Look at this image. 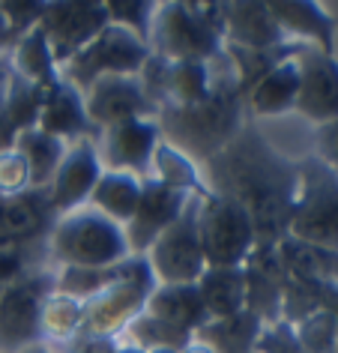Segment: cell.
Segmentation results:
<instances>
[{
	"instance_id": "cell-27",
	"label": "cell",
	"mask_w": 338,
	"mask_h": 353,
	"mask_svg": "<svg viewBox=\"0 0 338 353\" xmlns=\"http://www.w3.org/2000/svg\"><path fill=\"white\" fill-rule=\"evenodd\" d=\"M84 332V303L54 290L42 308V341H75Z\"/></svg>"
},
{
	"instance_id": "cell-12",
	"label": "cell",
	"mask_w": 338,
	"mask_h": 353,
	"mask_svg": "<svg viewBox=\"0 0 338 353\" xmlns=\"http://www.w3.org/2000/svg\"><path fill=\"white\" fill-rule=\"evenodd\" d=\"M192 198L195 195H186V192H177L171 186H165V183H159L156 176L153 180H144L135 216H132V222L123 228L132 254H147L150 245L180 219V213Z\"/></svg>"
},
{
	"instance_id": "cell-21",
	"label": "cell",
	"mask_w": 338,
	"mask_h": 353,
	"mask_svg": "<svg viewBox=\"0 0 338 353\" xmlns=\"http://www.w3.org/2000/svg\"><path fill=\"white\" fill-rule=\"evenodd\" d=\"M279 258L288 276L302 281H338V249H324L284 234L279 243Z\"/></svg>"
},
{
	"instance_id": "cell-18",
	"label": "cell",
	"mask_w": 338,
	"mask_h": 353,
	"mask_svg": "<svg viewBox=\"0 0 338 353\" xmlns=\"http://www.w3.org/2000/svg\"><path fill=\"white\" fill-rule=\"evenodd\" d=\"M299 51V48H297ZM297 51L275 63L252 90H248V105L257 117H279L297 108V93H299V63Z\"/></svg>"
},
{
	"instance_id": "cell-36",
	"label": "cell",
	"mask_w": 338,
	"mask_h": 353,
	"mask_svg": "<svg viewBox=\"0 0 338 353\" xmlns=\"http://www.w3.org/2000/svg\"><path fill=\"white\" fill-rule=\"evenodd\" d=\"M120 347L117 335H78L72 341V353H120Z\"/></svg>"
},
{
	"instance_id": "cell-16",
	"label": "cell",
	"mask_w": 338,
	"mask_h": 353,
	"mask_svg": "<svg viewBox=\"0 0 338 353\" xmlns=\"http://www.w3.org/2000/svg\"><path fill=\"white\" fill-rule=\"evenodd\" d=\"M37 126L42 132H48V135L60 138V141L87 138V132L93 129V123L87 117V108H84V93L75 90L72 84L60 78V81L46 93V105H42Z\"/></svg>"
},
{
	"instance_id": "cell-1",
	"label": "cell",
	"mask_w": 338,
	"mask_h": 353,
	"mask_svg": "<svg viewBox=\"0 0 338 353\" xmlns=\"http://www.w3.org/2000/svg\"><path fill=\"white\" fill-rule=\"evenodd\" d=\"M221 24L219 6H195V3H162L153 12L150 24V54L183 63V60H201L207 63L221 51Z\"/></svg>"
},
{
	"instance_id": "cell-31",
	"label": "cell",
	"mask_w": 338,
	"mask_h": 353,
	"mask_svg": "<svg viewBox=\"0 0 338 353\" xmlns=\"http://www.w3.org/2000/svg\"><path fill=\"white\" fill-rule=\"evenodd\" d=\"M108 10V21L117 24V28H126L132 30L138 39L150 37V24H153V12L156 6L153 3H141V0H129V3H105Z\"/></svg>"
},
{
	"instance_id": "cell-30",
	"label": "cell",
	"mask_w": 338,
	"mask_h": 353,
	"mask_svg": "<svg viewBox=\"0 0 338 353\" xmlns=\"http://www.w3.org/2000/svg\"><path fill=\"white\" fill-rule=\"evenodd\" d=\"M293 330H297V339L308 353H332L338 339V321L324 308L306 317V321H299Z\"/></svg>"
},
{
	"instance_id": "cell-10",
	"label": "cell",
	"mask_w": 338,
	"mask_h": 353,
	"mask_svg": "<svg viewBox=\"0 0 338 353\" xmlns=\"http://www.w3.org/2000/svg\"><path fill=\"white\" fill-rule=\"evenodd\" d=\"M299 93L297 108L315 126L338 120V60L315 46H299Z\"/></svg>"
},
{
	"instance_id": "cell-29",
	"label": "cell",
	"mask_w": 338,
	"mask_h": 353,
	"mask_svg": "<svg viewBox=\"0 0 338 353\" xmlns=\"http://www.w3.org/2000/svg\"><path fill=\"white\" fill-rule=\"evenodd\" d=\"M132 339V347L138 350H156V347H174V350H183L195 335L177 330V326L159 321V317L141 312L135 321H132L126 330H123Z\"/></svg>"
},
{
	"instance_id": "cell-8",
	"label": "cell",
	"mask_w": 338,
	"mask_h": 353,
	"mask_svg": "<svg viewBox=\"0 0 338 353\" xmlns=\"http://www.w3.org/2000/svg\"><path fill=\"white\" fill-rule=\"evenodd\" d=\"M156 288V276L147 258H141L132 276L84 303V332L81 335H117L147 308V296Z\"/></svg>"
},
{
	"instance_id": "cell-2",
	"label": "cell",
	"mask_w": 338,
	"mask_h": 353,
	"mask_svg": "<svg viewBox=\"0 0 338 353\" xmlns=\"http://www.w3.org/2000/svg\"><path fill=\"white\" fill-rule=\"evenodd\" d=\"M48 245L60 267H114L132 254L126 231L93 207L60 216Z\"/></svg>"
},
{
	"instance_id": "cell-19",
	"label": "cell",
	"mask_w": 338,
	"mask_h": 353,
	"mask_svg": "<svg viewBox=\"0 0 338 353\" xmlns=\"http://www.w3.org/2000/svg\"><path fill=\"white\" fill-rule=\"evenodd\" d=\"M272 19L279 21L284 37H302L315 48L332 54L335 48V21L317 3H266Z\"/></svg>"
},
{
	"instance_id": "cell-32",
	"label": "cell",
	"mask_w": 338,
	"mask_h": 353,
	"mask_svg": "<svg viewBox=\"0 0 338 353\" xmlns=\"http://www.w3.org/2000/svg\"><path fill=\"white\" fill-rule=\"evenodd\" d=\"M252 353H308L297 339V330L284 321L264 323L252 344Z\"/></svg>"
},
{
	"instance_id": "cell-33",
	"label": "cell",
	"mask_w": 338,
	"mask_h": 353,
	"mask_svg": "<svg viewBox=\"0 0 338 353\" xmlns=\"http://www.w3.org/2000/svg\"><path fill=\"white\" fill-rule=\"evenodd\" d=\"M30 189V171L19 150L12 147L6 153H0V198H19Z\"/></svg>"
},
{
	"instance_id": "cell-7",
	"label": "cell",
	"mask_w": 338,
	"mask_h": 353,
	"mask_svg": "<svg viewBox=\"0 0 338 353\" xmlns=\"http://www.w3.org/2000/svg\"><path fill=\"white\" fill-rule=\"evenodd\" d=\"M201 198L203 195H195L180 219L147 249L144 258L156 276V285H195L207 270V258H203V245L198 236Z\"/></svg>"
},
{
	"instance_id": "cell-39",
	"label": "cell",
	"mask_w": 338,
	"mask_h": 353,
	"mask_svg": "<svg viewBox=\"0 0 338 353\" xmlns=\"http://www.w3.org/2000/svg\"><path fill=\"white\" fill-rule=\"evenodd\" d=\"M180 353H219L216 347H212V344H207V341H201V339H192L189 344H186V347L180 350Z\"/></svg>"
},
{
	"instance_id": "cell-23",
	"label": "cell",
	"mask_w": 338,
	"mask_h": 353,
	"mask_svg": "<svg viewBox=\"0 0 338 353\" xmlns=\"http://www.w3.org/2000/svg\"><path fill=\"white\" fill-rule=\"evenodd\" d=\"M15 150H19L21 159L28 162L30 186L42 189V186H48L51 183L57 165L63 162L66 141H60L54 135H48V132H42L39 126H33V129L19 132V138H15Z\"/></svg>"
},
{
	"instance_id": "cell-22",
	"label": "cell",
	"mask_w": 338,
	"mask_h": 353,
	"mask_svg": "<svg viewBox=\"0 0 338 353\" xmlns=\"http://www.w3.org/2000/svg\"><path fill=\"white\" fill-rule=\"evenodd\" d=\"M141 186L144 180L135 174H123V171H102L99 183H96L90 204L93 210H99L102 216H108L111 222H117L120 228H126L132 222L141 201Z\"/></svg>"
},
{
	"instance_id": "cell-40",
	"label": "cell",
	"mask_w": 338,
	"mask_h": 353,
	"mask_svg": "<svg viewBox=\"0 0 338 353\" xmlns=\"http://www.w3.org/2000/svg\"><path fill=\"white\" fill-rule=\"evenodd\" d=\"M10 42H15V37H12V30H10V24H6V19H3V12H0V48H6Z\"/></svg>"
},
{
	"instance_id": "cell-11",
	"label": "cell",
	"mask_w": 338,
	"mask_h": 353,
	"mask_svg": "<svg viewBox=\"0 0 338 353\" xmlns=\"http://www.w3.org/2000/svg\"><path fill=\"white\" fill-rule=\"evenodd\" d=\"M162 132L150 117L123 120L117 126L102 129V153L99 162L105 171H123L144 176L147 168H153L156 147L162 144Z\"/></svg>"
},
{
	"instance_id": "cell-5",
	"label": "cell",
	"mask_w": 338,
	"mask_h": 353,
	"mask_svg": "<svg viewBox=\"0 0 338 353\" xmlns=\"http://www.w3.org/2000/svg\"><path fill=\"white\" fill-rule=\"evenodd\" d=\"M150 60V46L132 30L108 24L90 46H84L72 60L60 66V78L75 90H87L105 75H138Z\"/></svg>"
},
{
	"instance_id": "cell-28",
	"label": "cell",
	"mask_w": 338,
	"mask_h": 353,
	"mask_svg": "<svg viewBox=\"0 0 338 353\" xmlns=\"http://www.w3.org/2000/svg\"><path fill=\"white\" fill-rule=\"evenodd\" d=\"M46 87L28 81V78L10 72L6 75V84H3V105H6V114H10L12 126L24 132V129H33L39 123V114H42V105H46Z\"/></svg>"
},
{
	"instance_id": "cell-34",
	"label": "cell",
	"mask_w": 338,
	"mask_h": 353,
	"mask_svg": "<svg viewBox=\"0 0 338 353\" xmlns=\"http://www.w3.org/2000/svg\"><path fill=\"white\" fill-rule=\"evenodd\" d=\"M0 12H3L6 24H10L12 37L19 39L39 24L42 12H46V3H0Z\"/></svg>"
},
{
	"instance_id": "cell-24",
	"label": "cell",
	"mask_w": 338,
	"mask_h": 353,
	"mask_svg": "<svg viewBox=\"0 0 338 353\" xmlns=\"http://www.w3.org/2000/svg\"><path fill=\"white\" fill-rule=\"evenodd\" d=\"M12 72L28 78V81L51 90L60 81V69L54 63V54L48 48V39L42 28L37 24L33 30H28L24 37L15 39V57H12Z\"/></svg>"
},
{
	"instance_id": "cell-13",
	"label": "cell",
	"mask_w": 338,
	"mask_h": 353,
	"mask_svg": "<svg viewBox=\"0 0 338 353\" xmlns=\"http://www.w3.org/2000/svg\"><path fill=\"white\" fill-rule=\"evenodd\" d=\"M84 108L93 126L108 129L123 120H138L153 114V102L147 99L138 75H105L84 90Z\"/></svg>"
},
{
	"instance_id": "cell-35",
	"label": "cell",
	"mask_w": 338,
	"mask_h": 353,
	"mask_svg": "<svg viewBox=\"0 0 338 353\" xmlns=\"http://www.w3.org/2000/svg\"><path fill=\"white\" fill-rule=\"evenodd\" d=\"M315 159L338 174V120L315 126Z\"/></svg>"
},
{
	"instance_id": "cell-38",
	"label": "cell",
	"mask_w": 338,
	"mask_h": 353,
	"mask_svg": "<svg viewBox=\"0 0 338 353\" xmlns=\"http://www.w3.org/2000/svg\"><path fill=\"white\" fill-rule=\"evenodd\" d=\"M15 138H19V129L12 126L10 114H6V105H3V87H0V153L15 147Z\"/></svg>"
},
{
	"instance_id": "cell-26",
	"label": "cell",
	"mask_w": 338,
	"mask_h": 353,
	"mask_svg": "<svg viewBox=\"0 0 338 353\" xmlns=\"http://www.w3.org/2000/svg\"><path fill=\"white\" fill-rule=\"evenodd\" d=\"M153 171L159 183H165V186H171L177 192H186V195H210V189L201 183V174L195 168L192 156L177 150L171 141H162L156 147Z\"/></svg>"
},
{
	"instance_id": "cell-17",
	"label": "cell",
	"mask_w": 338,
	"mask_h": 353,
	"mask_svg": "<svg viewBox=\"0 0 338 353\" xmlns=\"http://www.w3.org/2000/svg\"><path fill=\"white\" fill-rule=\"evenodd\" d=\"M144 312L189 335H195L210 321L198 285H156L153 294L147 296Z\"/></svg>"
},
{
	"instance_id": "cell-41",
	"label": "cell",
	"mask_w": 338,
	"mask_h": 353,
	"mask_svg": "<svg viewBox=\"0 0 338 353\" xmlns=\"http://www.w3.org/2000/svg\"><path fill=\"white\" fill-rule=\"evenodd\" d=\"M21 353H54V350H51V347H46V344H30V347L28 350H21Z\"/></svg>"
},
{
	"instance_id": "cell-42",
	"label": "cell",
	"mask_w": 338,
	"mask_h": 353,
	"mask_svg": "<svg viewBox=\"0 0 338 353\" xmlns=\"http://www.w3.org/2000/svg\"><path fill=\"white\" fill-rule=\"evenodd\" d=\"M120 353H147V350H138V347H132V344H123Z\"/></svg>"
},
{
	"instance_id": "cell-6",
	"label": "cell",
	"mask_w": 338,
	"mask_h": 353,
	"mask_svg": "<svg viewBox=\"0 0 338 353\" xmlns=\"http://www.w3.org/2000/svg\"><path fill=\"white\" fill-rule=\"evenodd\" d=\"M51 294V272H30L0 288V353H21L42 341V308Z\"/></svg>"
},
{
	"instance_id": "cell-20",
	"label": "cell",
	"mask_w": 338,
	"mask_h": 353,
	"mask_svg": "<svg viewBox=\"0 0 338 353\" xmlns=\"http://www.w3.org/2000/svg\"><path fill=\"white\" fill-rule=\"evenodd\" d=\"M201 290L210 321H225L246 308V270L243 267H207L195 281Z\"/></svg>"
},
{
	"instance_id": "cell-25",
	"label": "cell",
	"mask_w": 338,
	"mask_h": 353,
	"mask_svg": "<svg viewBox=\"0 0 338 353\" xmlns=\"http://www.w3.org/2000/svg\"><path fill=\"white\" fill-rule=\"evenodd\" d=\"M264 321L255 317L248 308H243L234 317H225V321H207L195 332V339L212 344L219 353H252V344L261 332Z\"/></svg>"
},
{
	"instance_id": "cell-4",
	"label": "cell",
	"mask_w": 338,
	"mask_h": 353,
	"mask_svg": "<svg viewBox=\"0 0 338 353\" xmlns=\"http://www.w3.org/2000/svg\"><path fill=\"white\" fill-rule=\"evenodd\" d=\"M198 236L207 267H243L257 245L255 222L234 198L210 192L198 204Z\"/></svg>"
},
{
	"instance_id": "cell-3",
	"label": "cell",
	"mask_w": 338,
	"mask_h": 353,
	"mask_svg": "<svg viewBox=\"0 0 338 353\" xmlns=\"http://www.w3.org/2000/svg\"><path fill=\"white\" fill-rule=\"evenodd\" d=\"M288 236L324 249H338V174L317 159L299 165Z\"/></svg>"
},
{
	"instance_id": "cell-9",
	"label": "cell",
	"mask_w": 338,
	"mask_h": 353,
	"mask_svg": "<svg viewBox=\"0 0 338 353\" xmlns=\"http://www.w3.org/2000/svg\"><path fill=\"white\" fill-rule=\"evenodd\" d=\"M105 3H46L39 28L48 39L57 69L108 28Z\"/></svg>"
},
{
	"instance_id": "cell-14",
	"label": "cell",
	"mask_w": 338,
	"mask_h": 353,
	"mask_svg": "<svg viewBox=\"0 0 338 353\" xmlns=\"http://www.w3.org/2000/svg\"><path fill=\"white\" fill-rule=\"evenodd\" d=\"M102 171L105 168L99 162V147L90 138H81L72 147H66L63 162L57 165L54 176H51V195H48L51 210L66 216L81 207L84 201H90Z\"/></svg>"
},
{
	"instance_id": "cell-15",
	"label": "cell",
	"mask_w": 338,
	"mask_h": 353,
	"mask_svg": "<svg viewBox=\"0 0 338 353\" xmlns=\"http://www.w3.org/2000/svg\"><path fill=\"white\" fill-rule=\"evenodd\" d=\"M221 39L234 48L266 51L284 46V33L266 3H219Z\"/></svg>"
},
{
	"instance_id": "cell-43",
	"label": "cell",
	"mask_w": 338,
	"mask_h": 353,
	"mask_svg": "<svg viewBox=\"0 0 338 353\" xmlns=\"http://www.w3.org/2000/svg\"><path fill=\"white\" fill-rule=\"evenodd\" d=\"M147 353H180V350H174V347H156V350H147Z\"/></svg>"
},
{
	"instance_id": "cell-37",
	"label": "cell",
	"mask_w": 338,
	"mask_h": 353,
	"mask_svg": "<svg viewBox=\"0 0 338 353\" xmlns=\"http://www.w3.org/2000/svg\"><path fill=\"white\" fill-rule=\"evenodd\" d=\"M308 285H315L317 299H320V308L329 312L338 321V281H308Z\"/></svg>"
}]
</instances>
